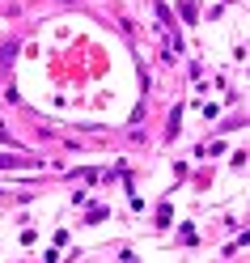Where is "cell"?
<instances>
[{
	"instance_id": "cell-1",
	"label": "cell",
	"mask_w": 250,
	"mask_h": 263,
	"mask_svg": "<svg viewBox=\"0 0 250 263\" xmlns=\"http://www.w3.org/2000/svg\"><path fill=\"white\" fill-rule=\"evenodd\" d=\"M0 140H4V127H0Z\"/></svg>"
}]
</instances>
